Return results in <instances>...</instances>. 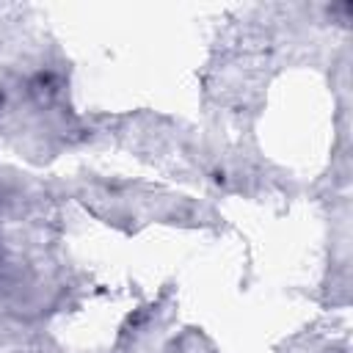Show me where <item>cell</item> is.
Instances as JSON below:
<instances>
[{"label":"cell","mask_w":353,"mask_h":353,"mask_svg":"<svg viewBox=\"0 0 353 353\" xmlns=\"http://www.w3.org/2000/svg\"><path fill=\"white\" fill-rule=\"evenodd\" d=\"M0 102H3V97H0Z\"/></svg>","instance_id":"obj_1"}]
</instances>
